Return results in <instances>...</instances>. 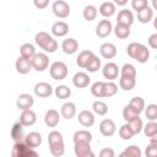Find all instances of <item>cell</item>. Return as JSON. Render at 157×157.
I'll use <instances>...</instances> for the list:
<instances>
[{
    "label": "cell",
    "mask_w": 157,
    "mask_h": 157,
    "mask_svg": "<svg viewBox=\"0 0 157 157\" xmlns=\"http://www.w3.org/2000/svg\"><path fill=\"white\" fill-rule=\"evenodd\" d=\"M136 13H137V21L141 23H148L153 18V9L150 6L142 9L141 11H139Z\"/></svg>",
    "instance_id": "obj_29"
},
{
    "label": "cell",
    "mask_w": 157,
    "mask_h": 157,
    "mask_svg": "<svg viewBox=\"0 0 157 157\" xmlns=\"http://www.w3.org/2000/svg\"><path fill=\"white\" fill-rule=\"evenodd\" d=\"M31 148H37L40 144H42V135L37 131H31L25 136L23 140Z\"/></svg>",
    "instance_id": "obj_25"
},
{
    "label": "cell",
    "mask_w": 157,
    "mask_h": 157,
    "mask_svg": "<svg viewBox=\"0 0 157 157\" xmlns=\"http://www.w3.org/2000/svg\"><path fill=\"white\" fill-rule=\"evenodd\" d=\"M148 6V0H131V7L136 12L141 11L142 9Z\"/></svg>",
    "instance_id": "obj_47"
},
{
    "label": "cell",
    "mask_w": 157,
    "mask_h": 157,
    "mask_svg": "<svg viewBox=\"0 0 157 157\" xmlns=\"http://www.w3.org/2000/svg\"><path fill=\"white\" fill-rule=\"evenodd\" d=\"M129 124H130V126H131L132 131L135 132V135H136V134H140V132L144 130V123H142V120H141V118H140V117H137L136 119H134V120L129 121Z\"/></svg>",
    "instance_id": "obj_46"
},
{
    "label": "cell",
    "mask_w": 157,
    "mask_h": 157,
    "mask_svg": "<svg viewBox=\"0 0 157 157\" xmlns=\"http://www.w3.org/2000/svg\"><path fill=\"white\" fill-rule=\"evenodd\" d=\"M31 61L33 69L38 72L47 70L49 66V56L47 55V53H36V55L31 59Z\"/></svg>",
    "instance_id": "obj_6"
},
{
    "label": "cell",
    "mask_w": 157,
    "mask_h": 157,
    "mask_svg": "<svg viewBox=\"0 0 157 157\" xmlns=\"http://www.w3.org/2000/svg\"><path fill=\"white\" fill-rule=\"evenodd\" d=\"M99 13L104 17V18H109L112 16L115 15V11H117V5L112 1H103L98 9Z\"/></svg>",
    "instance_id": "obj_19"
},
{
    "label": "cell",
    "mask_w": 157,
    "mask_h": 157,
    "mask_svg": "<svg viewBox=\"0 0 157 157\" xmlns=\"http://www.w3.org/2000/svg\"><path fill=\"white\" fill-rule=\"evenodd\" d=\"M145 155H146V157H157V146L148 145L145 148Z\"/></svg>",
    "instance_id": "obj_48"
},
{
    "label": "cell",
    "mask_w": 157,
    "mask_h": 157,
    "mask_svg": "<svg viewBox=\"0 0 157 157\" xmlns=\"http://www.w3.org/2000/svg\"><path fill=\"white\" fill-rule=\"evenodd\" d=\"M134 135H135V132L132 131V129H131V126H130V124L128 121L120 126V129H119V136L123 140H130V139L134 137Z\"/></svg>",
    "instance_id": "obj_39"
},
{
    "label": "cell",
    "mask_w": 157,
    "mask_h": 157,
    "mask_svg": "<svg viewBox=\"0 0 157 157\" xmlns=\"http://www.w3.org/2000/svg\"><path fill=\"white\" fill-rule=\"evenodd\" d=\"M101 66H102V61H101V59L98 58V56H93L91 60H90V63L87 64V66L85 67L88 72H97L99 69H101Z\"/></svg>",
    "instance_id": "obj_44"
},
{
    "label": "cell",
    "mask_w": 157,
    "mask_h": 157,
    "mask_svg": "<svg viewBox=\"0 0 157 157\" xmlns=\"http://www.w3.org/2000/svg\"><path fill=\"white\" fill-rule=\"evenodd\" d=\"M90 81H91V77L85 71H78L72 77V83L77 88H85V87H87L90 85Z\"/></svg>",
    "instance_id": "obj_15"
},
{
    "label": "cell",
    "mask_w": 157,
    "mask_h": 157,
    "mask_svg": "<svg viewBox=\"0 0 157 157\" xmlns=\"http://www.w3.org/2000/svg\"><path fill=\"white\" fill-rule=\"evenodd\" d=\"M20 54H21V56H25L27 59H32L36 55V48L31 43H23L20 48Z\"/></svg>",
    "instance_id": "obj_32"
},
{
    "label": "cell",
    "mask_w": 157,
    "mask_h": 157,
    "mask_svg": "<svg viewBox=\"0 0 157 157\" xmlns=\"http://www.w3.org/2000/svg\"><path fill=\"white\" fill-rule=\"evenodd\" d=\"M74 142H78V141H86V142H91L92 141V134L88 130H77L75 131L74 136H72Z\"/></svg>",
    "instance_id": "obj_34"
},
{
    "label": "cell",
    "mask_w": 157,
    "mask_h": 157,
    "mask_svg": "<svg viewBox=\"0 0 157 157\" xmlns=\"http://www.w3.org/2000/svg\"><path fill=\"white\" fill-rule=\"evenodd\" d=\"M61 49L65 54L72 55L78 50V42L75 38H66L61 43Z\"/></svg>",
    "instance_id": "obj_21"
},
{
    "label": "cell",
    "mask_w": 157,
    "mask_h": 157,
    "mask_svg": "<svg viewBox=\"0 0 157 157\" xmlns=\"http://www.w3.org/2000/svg\"><path fill=\"white\" fill-rule=\"evenodd\" d=\"M18 121L23 126H32L37 121V115H36V113L32 109H26V110H22Z\"/></svg>",
    "instance_id": "obj_18"
},
{
    "label": "cell",
    "mask_w": 157,
    "mask_h": 157,
    "mask_svg": "<svg viewBox=\"0 0 157 157\" xmlns=\"http://www.w3.org/2000/svg\"><path fill=\"white\" fill-rule=\"evenodd\" d=\"M34 42H36V44H37L39 48H42L45 53H54V52H56V49H58V47H59L56 39H54V38H53L48 32H45V31L38 32V33L36 34V37H34Z\"/></svg>",
    "instance_id": "obj_3"
},
{
    "label": "cell",
    "mask_w": 157,
    "mask_h": 157,
    "mask_svg": "<svg viewBox=\"0 0 157 157\" xmlns=\"http://www.w3.org/2000/svg\"><path fill=\"white\" fill-rule=\"evenodd\" d=\"M12 157H37L38 153L34 151V148H31L25 141H17L13 144L11 150Z\"/></svg>",
    "instance_id": "obj_4"
},
{
    "label": "cell",
    "mask_w": 157,
    "mask_h": 157,
    "mask_svg": "<svg viewBox=\"0 0 157 157\" xmlns=\"http://www.w3.org/2000/svg\"><path fill=\"white\" fill-rule=\"evenodd\" d=\"M156 69H157V66H156Z\"/></svg>",
    "instance_id": "obj_56"
},
{
    "label": "cell",
    "mask_w": 157,
    "mask_h": 157,
    "mask_svg": "<svg viewBox=\"0 0 157 157\" xmlns=\"http://www.w3.org/2000/svg\"><path fill=\"white\" fill-rule=\"evenodd\" d=\"M137 117H140V114L131 107V105H125L124 107V109H123V118H124V120L125 121H131V120H134V119H136Z\"/></svg>",
    "instance_id": "obj_40"
},
{
    "label": "cell",
    "mask_w": 157,
    "mask_h": 157,
    "mask_svg": "<svg viewBox=\"0 0 157 157\" xmlns=\"http://www.w3.org/2000/svg\"><path fill=\"white\" fill-rule=\"evenodd\" d=\"M129 105H131L139 114L142 113V112L145 110V107H146V104H145V99H144L142 97H139V96L132 97V98L130 99V102H129Z\"/></svg>",
    "instance_id": "obj_37"
},
{
    "label": "cell",
    "mask_w": 157,
    "mask_h": 157,
    "mask_svg": "<svg viewBox=\"0 0 157 157\" xmlns=\"http://www.w3.org/2000/svg\"><path fill=\"white\" fill-rule=\"evenodd\" d=\"M117 131V125L114 123V120L112 119H103L101 123H99V132L103 135V136H113Z\"/></svg>",
    "instance_id": "obj_11"
},
{
    "label": "cell",
    "mask_w": 157,
    "mask_h": 157,
    "mask_svg": "<svg viewBox=\"0 0 157 157\" xmlns=\"http://www.w3.org/2000/svg\"><path fill=\"white\" fill-rule=\"evenodd\" d=\"M99 54L104 59H113L117 55V47L113 43H103L99 47Z\"/></svg>",
    "instance_id": "obj_22"
},
{
    "label": "cell",
    "mask_w": 157,
    "mask_h": 157,
    "mask_svg": "<svg viewBox=\"0 0 157 157\" xmlns=\"http://www.w3.org/2000/svg\"><path fill=\"white\" fill-rule=\"evenodd\" d=\"M136 85V77H125L120 76L119 78V86L124 91H131Z\"/></svg>",
    "instance_id": "obj_30"
},
{
    "label": "cell",
    "mask_w": 157,
    "mask_h": 157,
    "mask_svg": "<svg viewBox=\"0 0 157 157\" xmlns=\"http://www.w3.org/2000/svg\"><path fill=\"white\" fill-rule=\"evenodd\" d=\"M91 93L96 98H103L104 97V82L103 81H96L91 86Z\"/></svg>",
    "instance_id": "obj_36"
},
{
    "label": "cell",
    "mask_w": 157,
    "mask_h": 157,
    "mask_svg": "<svg viewBox=\"0 0 157 157\" xmlns=\"http://www.w3.org/2000/svg\"><path fill=\"white\" fill-rule=\"evenodd\" d=\"M48 144L49 151L54 157H61L65 153V144L63 134L58 130H53L48 134Z\"/></svg>",
    "instance_id": "obj_1"
},
{
    "label": "cell",
    "mask_w": 157,
    "mask_h": 157,
    "mask_svg": "<svg viewBox=\"0 0 157 157\" xmlns=\"http://www.w3.org/2000/svg\"><path fill=\"white\" fill-rule=\"evenodd\" d=\"M144 134L147 137H152V136L157 135V121L150 120L146 125H144Z\"/></svg>",
    "instance_id": "obj_42"
},
{
    "label": "cell",
    "mask_w": 157,
    "mask_h": 157,
    "mask_svg": "<svg viewBox=\"0 0 157 157\" xmlns=\"http://www.w3.org/2000/svg\"><path fill=\"white\" fill-rule=\"evenodd\" d=\"M150 145H153V146H157V135L150 137Z\"/></svg>",
    "instance_id": "obj_53"
},
{
    "label": "cell",
    "mask_w": 157,
    "mask_h": 157,
    "mask_svg": "<svg viewBox=\"0 0 157 157\" xmlns=\"http://www.w3.org/2000/svg\"><path fill=\"white\" fill-rule=\"evenodd\" d=\"M113 32V26H112V22L107 18L104 20H101L98 22V25L96 26V34L97 37L99 38H105L108 37L110 33Z\"/></svg>",
    "instance_id": "obj_10"
},
{
    "label": "cell",
    "mask_w": 157,
    "mask_h": 157,
    "mask_svg": "<svg viewBox=\"0 0 157 157\" xmlns=\"http://www.w3.org/2000/svg\"><path fill=\"white\" fill-rule=\"evenodd\" d=\"M60 114H61V117H63L64 119H66V120L72 119V118L76 115V105H75V103H72V102H66V103H64V104L61 105V108H60Z\"/></svg>",
    "instance_id": "obj_24"
},
{
    "label": "cell",
    "mask_w": 157,
    "mask_h": 157,
    "mask_svg": "<svg viewBox=\"0 0 157 157\" xmlns=\"http://www.w3.org/2000/svg\"><path fill=\"white\" fill-rule=\"evenodd\" d=\"M113 2L115 5H118V6H125L128 4V0H114Z\"/></svg>",
    "instance_id": "obj_52"
},
{
    "label": "cell",
    "mask_w": 157,
    "mask_h": 157,
    "mask_svg": "<svg viewBox=\"0 0 157 157\" xmlns=\"http://www.w3.org/2000/svg\"><path fill=\"white\" fill-rule=\"evenodd\" d=\"M67 72H69L67 65L64 61H54L49 66V74H50L52 78H54L56 81H61V80L66 78Z\"/></svg>",
    "instance_id": "obj_5"
},
{
    "label": "cell",
    "mask_w": 157,
    "mask_h": 157,
    "mask_svg": "<svg viewBox=\"0 0 157 157\" xmlns=\"http://www.w3.org/2000/svg\"><path fill=\"white\" fill-rule=\"evenodd\" d=\"M23 128H25V126H23L20 121H17V123H15V124L12 125V128H11V137H12V140H13L15 142H17V141H23V140H25Z\"/></svg>",
    "instance_id": "obj_28"
},
{
    "label": "cell",
    "mask_w": 157,
    "mask_h": 157,
    "mask_svg": "<svg viewBox=\"0 0 157 157\" xmlns=\"http://www.w3.org/2000/svg\"><path fill=\"white\" fill-rule=\"evenodd\" d=\"M120 76L125 77H136V69L132 64L126 63L120 67Z\"/></svg>",
    "instance_id": "obj_41"
},
{
    "label": "cell",
    "mask_w": 157,
    "mask_h": 157,
    "mask_svg": "<svg viewBox=\"0 0 157 157\" xmlns=\"http://www.w3.org/2000/svg\"><path fill=\"white\" fill-rule=\"evenodd\" d=\"M113 32L117 38L119 39H126L130 36V26L123 25V23H117L115 27L113 28Z\"/></svg>",
    "instance_id": "obj_27"
},
{
    "label": "cell",
    "mask_w": 157,
    "mask_h": 157,
    "mask_svg": "<svg viewBox=\"0 0 157 157\" xmlns=\"http://www.w3.org/2000/svg\"><path fill=\"white\" fill-rule=\"evenodd\" d=\"M15 67H16V71L21 75H26L28 74L33 66H32V61L31 59H27L25 56H18L16 59V63H15Z\"/></svg>",
    "instance_id": "obj_13"
},
{
    "label": "cell",
    "mask_w": 157,
    "mask_h": 157,
    "mask_svg": "<svg viewBox=\"0 0 157 157\" xmlns=\"http://www.w3.org/2000/svg\"><path fill=\"white\" fill-rule=\"evenodd\" d=\"M145 115L148 120H157V104L151 103L145 107Z\"/></svg>",
    "instance_id": "obj_45"
},
{
    "label": "cell",
    "mask_w": 157,
    "mask_h": 157,
    "mask_svg": "<svg viewBox=\"0 0 157 157\" xmlns=\"http://www.w3.org/2000/svg\"><path fill=\"white\" fill-rule=\"evenodd\" d=\"M126 53L131 59H135L140 64H145L150 59V49L145 44L137 42L130 43L126 47Z\"/></svg>",
    "instance_id": "obj_2"
},
{
    "label": "cell",
    "mask_w": 157,
    "mask_h": 157,
    "mask_svg": "<svg viewBox=\"0 0 157 157\" xmlns=\"http://www.w3.org/2000/svg\"><path fill=\"white\" fill-rule=\"evenodd\" d=\"M33 4H34V6L37 9L43 10L49 5V0H33Z\"/></svg>",
    "instance_id": "obj_51"
},
{
    "label": "cell",
    "mask_w": 157,
    "mask_h": 157,
    "mask_svg": "<svg viewBox=\"0 0 157 157\" xmlns=\"http://www.w3.org/2000/svg\"><path fill=\"white\" fill-rule=\"evenodd\" d=\"M117 92H118V86L113 81L104 82V97L105 98H109V97L115 96Z\"/></svg>",
    "instance_id": "obj_43"
},
{
    "label": "cell",
    "mask_w": 157,
    "mask_h": 157,
    "mask_svg": "<svg viewBox=\"0 0 157 157\" xmlns=\"http://www.w3.org/2000/svg\"><path fill=\"white\" fill-rule=\"evenodd\" d=\"M93 56H94V54H93L92 50H90V49L82 50V52L78 53V55H77V58H76V64H77L80 67L85 69V67L87 66V64L90 63V60H91Z\"/></svg>",
    "instance_id": "obj_26"
},
{
    "label": "cell",
    "mask_w": 157,
    "mask_h": 157,
    "mask_svg": "<svg viewBox=\"0 0 157 157\" xmlns=\"http://www.w3.org/2000/svg\"><path fill=\"white\" fill-rule=\"evenodd\" d=\"M114 156H115V152L110 147H104L99 151V157H114Z\"/></svg>",
    "instance_id": "obj_49"
},
{
    "label": "cell",
    "mask_w": 157,
    "mask_h": 157,
    "mask_svg": "<svg viewBox=\"0 0 157 157\" xmlns=\"http://www.w3.org/2000/svg\"><path fill=\"white\" fill-rule=\"evenodd\" d=\"M52 11L58 18H66L70 15V6L64 0H55L52 5Z\"/></svg>",
    "instance_id": "obj_7"
},
{
    "label": "cell",
    "mask_w": 157,
    "mask_h": 157,
    "mask_svg": "<svg viewBox=\"0 0 157 157\" xmlns=\"http://www.w3.org/2000/svg\"><path fill=\"white\" fill-rule=\"evenodd\" d=\"M153 27H155V28L157 29V16H156V17L153 18Z\"/></svg>",
    "instance_id": "obj_55"
},
{
    "label": "cell",
    "mask_w": 157,
    "mask_h": 157,
    "mask_svg": "<svg viewBox=\"0 0 157 157\" xmlns=\"http://www.w3.org/2000/svg\"><path fill=\"white\" fill-rule=\"evenodd\" d=\"M92 110H93L94 114L102 117V115H105L108 113V105H107L105 102L98 99V101H94L92 103Z\"/></svg>",
    "instance_id": "obj_33"
},
{
    "label": "cell",
    "mask_w": 157,
    "mask_h": 157,
    "mask_svg": "<svg viewBox=\"0 0 157 157\" xmlns=\"http://www.w3.org/2000/svg\"><path fill=\"white\" fill-rule=\"evenodd\" d=\"M142 152L140 150L139 146L136 145H130L128 146L121 153H120V157H141Z\"/></svg>",
    "instance_id": "obj_35"
},
{
    "label": "cell",
    "mask_w": 157,
    "mask_h": 157,
    "mask_svg": "<svg viewBox=\"0 0 157 157\" xmlns=\"http://www.w3.org/2000/svg\"><path fill=\"white\" fill-rule=\"evenodd\" d=\"M102 74L103 77L107 78L108 81H114L115 78H118V75L120 74V67L115 63L109 61L102 67Z\"/></svg>",
    "instance_id": "obj_9"
},
{
    "label": "cell",
    "mask_w": 157,
    "mask_h": 157,
    "mask_svg": "<svg viewBox=\"0 0 157 157\" xmlns=\"http://www.w3.org/2000/svg\"><path fill=\"white\" fill-rule=\"evenodd\" d=\"M117 23L131 26L134 23V13L131 12V10H128V9L120 10L118 12V16H117Z\"/></svg>",
    "instance_id": "obj_23"
},
{
    "label": "cell",
    "mask_w": 157,
    "mask_h": 157,
    "mask_svg": "<svg viewBox=\"0 0 157 157\" xmlns=\"http://www.w3.org/2000/svg\"><path fill=\"white\" fill-rule=\"evenodd\" d=\"M151 4H152V9L157 11V0H152V1H151Z\"/></svg>",
    "instance_id": "obj_54"
},
{
    "label": "cell",
    "mask_w": 157,
    "mask_h": 157,
    "mask_svg": "<svg viewBox=\"0 0 157 157\" xmlns=\"http://www.w3.org/2000/svg\"><path fill=\"white\" fill-rule=\"evenodd\" d=\"M147 44L150 48L152 49H157V33H152L148 39H147Z\"/></svg>",
    "instance_id": "obj_50"
},
{
    "label": "cell",
    "mask_w": 157,
    "mask_h": 157,
    "mask_svg": "<svg viewBox=\"0 0 157 157\" xmlns=\"http://www.w3.org/2000/svg\"><path fill=\"white\" fill-rule=\"evenodd\" d=\"M77 119H78V123H80L82 126H85V128H91V126H93L94 120H96L93 112L86 110V109H85V110H81V112L78 113Z\"/></svg>",
    "instance_id": "obj_16"
},
{
    "label": "cell",
    "mask_w": 157,
    "mask_h": 157,
    "mask_svg": "<svg viewBox=\"0 0 157 157\" xmlns=\"http://www.w3.org/2000/svg\"><path fill=\"white\" fill-rule=\"evenodd\" d=\"M33 91H34V94L37 97H40V98H47V97L52 96V93L54 92L52 85L48 83V82H38V83H36Z\"/></svg>",
    "instance_id": "obj_12"
},
{
    "label": "cell",
    "mask_w": 157,
    "mask_h": 157,
    "mask_svg": "<svg viewBox=\"0 0 157 157\" xmlns=\"http://www.w3.org/2000/svg\"><path fill=\"white\" fill-rule=\"evenodd\" d=\"M34 104V98L28 93H21L16 99V107L21 110L31 109Z\"/></svg>",
    "instance_id": "obj_14"
},
{
    "label": "cell",
    "mask_w": 157,
    "mask_h": 157,
    "mask_svg": "<svg viewBox=\"0 0 157 157\" xmlns=\"http://www.w3.org/2000/svg\"><path fill=\"white\" fill-rule=\"evenodd\" d=\"M50 31L55 37H65L69 33V25L65 21H56L55 23H53Z\"/></svg>",
    "instance_id": "obj_20"
},
{
    "label": "cell",
    "mask_w": 157,
    "mask_h": 157,
    "mask_svg": "<svg viewBox=\"0 0 157 157\" xmlns=\"http://www.w3.org/2000/svg\"><path fill=\"white\" fill-rule=\"evenodd\" d=\"M60 115L56 109H49L45 112L44 115V123L48 128H55L60 121Z\"/></svg>",
    "instance_id": "obj_17"
},
{
    "label": "cell",
    "mask_w": 157,
    "mask_h": 157,
    "mask_svg": "<svg viewBox=\"0 0 157 157\" xmlns=\"http://www.w3.org/2000/svg\"><path fill=\"white\" fill-rule=\"evenodd\" d=\"M54 94L59 99H67L71 96V90L65 85H59L54 88Z\"/></svg>",
    "instance_id": "obj_31"
},
{
    "label": "cell",
    "mask_w": 157,
    "mask_h": 157,
    "mask_svg": "<svg viewBox=\"0 0 157 157\" xmlns=\"http://www.w3.org/2000/svg\"><path fill=\"white\" fill-rule=\"evenodd\" d=\"M74 153L76 157H94V153L91 150V142L86 141L74 142Z\"/></svg>",
    "instance_id": "obj_8"
},
{
    "label": "cell",
    "mask_w": 157,
    "mask_h": 157,
    "mask_svg": "<svg viewBox=\"0 0 157 157\" xmlns=\"http://www.w3.org/2000/svg\"><path fill=\"white\" fill-rule=\"evenodd\" d=\"M97 13H98V11H97V7H96V6H93V5H87V6H85V9H83L82 16H83V18H85L86 21L91 22V21L96 20Z\"/></svg>",
    "instance_id": "obj_38"
}]
</instances>
